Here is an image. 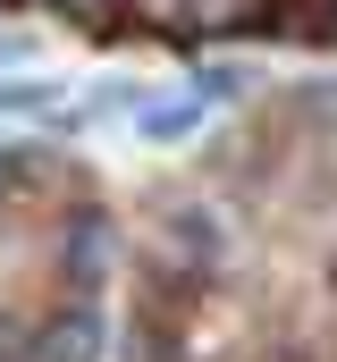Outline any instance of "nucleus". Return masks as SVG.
<instances>
[{"mask_svg": "<svg viewBox=\"0 0 337 362\" xmlns=\"http://www.w3.org/2000/svg\"><path fill=\"white\" fill-rule=\"evenodd\" d=\"M17 169H25V160H0V194H8V177H17Z\"/></svg>", "mask_w": 337, "mask_h": 362, "instance_id": "7", "label": "nucleus"}, {"mask_svg": "<svg viewBox=\"0 0 337 362\" xmlns=\"http://www.w3.org/2000/svg\"><path fill=\"white\" fill-rule=\"evenodd\" d=\"M0 362H42V329H25L17 312H0Z\"/></svg>", "mask_w": 337, "mask_h": 362, "instance_id": "4", "label": "nucleus"}, {"mask_svg": "<svg viewBox=\"0 0 337 362\" xmlns=\"http://www.w3.org/2000/svg\"><path fill=\"white\" fill-rule=\"evenodd\" d=\"M127 362H168V337H161V329H135V346H127Z\"/></svg>", "mask_w": 337, "mask_h": 362, "instance_id": "5", "label": "nucleus"}, {"mask_svg": "<svg viewBox=\"0 0 337 362\" xmlns=\"http://www.w3.org/2000/svg\"><path fill=\"white\" fill-rule=\"evenodd\" d=\"M329 286H337V253H329Z\"/></svg>", "mask_w": 337, "mask_h": 362, "instance_id": "8", "label": "nucleus"}, {"mask_svg": "<svg viewBox=\"0 0 337 362\" xmlns=\"http://www.w3.org/2000/svg\"><path fill=\"white\" fill-rule=\"evenodd\" d=\"M93 354H101V312L76 295V303L42 329V362H93Z\"/></svg>", "mask_w": 337, "mask_h": 362, "instance_id": "2", "label": "nucleus"}, {"mask_svg": "<svg viewBox=\"0 0 337 362\" xmlns=\"http://www.w3.org/2000/svg\"><path fill=\"white\" fill-rule=\"evenodd\" d=\"M68 8H76V17H101V8H110V0H68Z\"/></svg>", "mask_w": 337, "mask_h": 362, "instance_id": "6", "label": "nucleus"}, {"mask_svg": "<svg viewBox=\"0 0 337 362\" xmlns=\"http://www.w3.org/2000/svg\"><path fill=\"white\" fill-rule=\"evenodd\" d=\"M161 236L177 245V262H194V270H211V262H219V245H228L219 211H202V202H168V211H161Z\"/></svg>", "mask_w": 337, "mask_h": 362, "instance_id": "1", "label": "nucleus"}, {"mask_svg": "<svg viewBox=\"0 0 337 362\" xmlns=\"http://www.w3.org/2000/svg\"><path fill=\"white\" fill-rule=\"evenodd\" d=\"M194 110H202V93H185V101H152V110H144V135H161V144H177V135L194 127Z\"/></svg>", "mask_w": 337, "mask_h": 362, "instance_id": "3", "label": "nucleus"}]
</instances>
